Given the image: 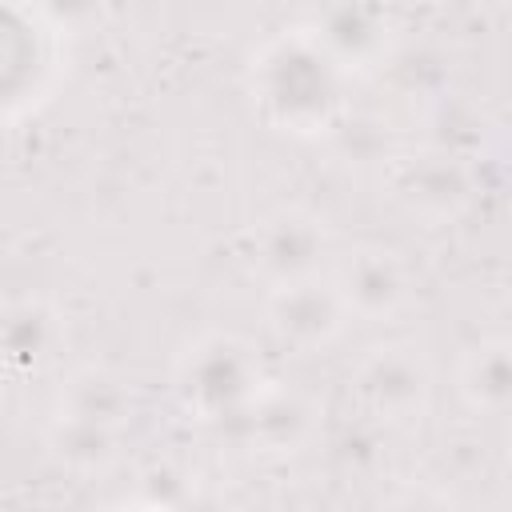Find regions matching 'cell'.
Here are the masks:
<instances>
[{
  "instance_id": "cell-1",
  "label": "cell",
  "mask_w": 512,
  "mask_h": 512,
  "mask_svg": "<svg viewBox=\"0 0 512 512\" xmlns=\"http://www.w3.org/2000/svg\"><path fill=\"white\" fill-rule=\"evenodd\" d=\"M256 112L292 136L332 132L344 116L348 72L304 32H284L252 56L248 76Z\"/></svg>"
},
{
  "instance_id": "cell-2",
  "label": "cell",
  "mask_w": 512,
  "mask_h": 512,
  "mask_svg": "<svg viewBox=\"0 0 512 512\" xmlns=\"http://www.w3.org/2000/svg\"><path fill=\"white\" fill-rule=\"evenodd\" d=\"M268 388L260 356L232 332L192 340L176 364V400L200 424H236Z\"/></svg>"
},
{
  "instance_id": "cell-3",
  "label": "cell",
  "mask_w": 512,
  "mask_h": 512,
  "mask_svg": "<svg viewBox=\"0 0 512 512\" xmlns=\"http://www.w3.org/2000/svg\"><path fill=\"white\" fill-rule=\"evenodd\" d=\"M356 400L364 404L368 416H376L380 424H408L420 420V412L428 408V368L412 348L388 344V348H372L356 376H352Z\"/></svg>"
},
{
  "instance_id": "cell-4",
  "label": "cell",
  "mask_w": 512,
  "mask_h": 512,
  "mask_svg": "<svg viewBox=\"0 0 512 512\" xmlns=\"http://www.w3.org/2000/svg\"><path fill=\"white\" fill-rule=\"evenodd\" d=\"M268 328L280 344L296 352H320L328 348L344 324H348V304L336 292L332 280L312 276L296 284H280L268 292Z\"/></svg>"
},
{
  "instance_id": "cell-5",
  "label": "cell",
  "mask_w": 512,
  "mask_h": 512,
  "mask_svg": "<svg viewBox=\"0 0 512 512\" xmlns=\"http://www.w3.org/2000/svg\"><path fill=\"white\" fill-rule=\"evenodd\" d=\"M324 256H328V228L320 216L304 208L272 212L268 220H260L252 236V260L272 288L320 276Z\"/></svg>"
},
{
  "instance_id": "cell-6",
  "label": "cell",
  "mask_w": 512,
  "mask_h": 512,
  "mask_svg": "<svg viewBox=\"0 0 512 512\" xmlns=\"http://www.w3.org/2000/svg\"><path fill=\"white\" fill-rule=\"evenodd\" d=\"M4 28V104L8 116L20 112V104H36L52 80H56V28L44 24L40 12H24V8H4L0 16Z\"/></svg>"
},
{
  "instance_id": "cell-7",
  "label": "cell",
  "mask_w": 512,
  "mask_h": 512,
  "mask_svg": "<svg viewBox=\"0 0 512 512\" xmlns=\"http://www.w3.org/2000/svg\"><path fill=\"white\" fill-rule=\"evenodd\" d=\"M336 292L348 304V316L360 320H388L408 300V268L392 248H356L332 276Z\"/></svg>"
},
{
  "instance_id": "cell-8",
  "label": "cell",
  "mask_w": 512,
  "mask_h": 512,
  "mask_svg": "<svg viewBox=\"0 0 512 512\" xmlns=\"http://www.w3.org/2000/svg\"><path fill=\"white\" fill-rule=\"evenodd\" d=\"M304 32L344 68H368L388 56L392 44V24L380 8H360V4H340V8H320L308 16Z\"/></svg>"
},
{
  "instance_id": "cell-9",
  "label": "cell",
  "mask_w": 512,
  "mask_h": 512,
  "mask_svg": "<svg viewBox=\"0 0 512 512\" xmlns=\"http://www.w3.org/2000/svg\"><path fill=\"white\" fill-rule=\"evenodd\" d=\"M460 396L488 416L512 412V340H484L464 356Z\"/></svg>"
},
{
  "instance_id": "cell-10",
  "label": "cell",
  "mask_w": 512,
  "mask_h": 512,
  "mask_svg": "<svg viewBox=\"0 0 512 512\" xmlns=\"http://www.w3.org/2000/svg\"><path fill=\"white\" fill-rule=\"evenodd\" d=\"M404 192L412 208L428 216H456L472 200V176L456 156H424L404 172Z\"/></svg>"
},
{
  "instance_id": "cell-11",
  "label": "cell",
  "mask_w": 512,
  "mask_h": 512,
  "mask_svg": "<svg viewBox=\"0 0 512 512\" xmlns=\"http://www.w3.org/2000/svg\"><path fill=\"white\" fill-rule=\"evenodd\" d=\"M236 424L244 428L248 444H256V448H264V452H292L308 436V408L292 392L264 388L260 400Z\"/></svg>"
},
{
  "instance_id": "cell-12",
  "label": "cell",
  "mask_w": 512,
  "mask_h": 512,
  "mask_svg": "<svg viewBox=\"0 0 512 512\" xmlns=\"http://www.w3.org/2000/svg\"><path fill=\"white\" fill-rule=\"evenodd\" d=\"M128 408H132L128 388L116 376L96 372V368L72 376L68 388H64V400H60V416L88 420V424H100V428H120Z\"/></svg>"
},
{
  "instance_id": "cell-13",
  "label": "cell",
  "mask_w": 512,
  "mask_h": 512,
  "mask_svg": "<svg viewBox=\"0 0 512 512\" xmlns=\"http://www.w3.org/2000/svg\"><path fill=\"white\" fill-rule=\"evenodd\" d=\"M56 340H60V328H56V316H52L44 304L28 300V304H20V308L8 312L4 344H8V356H12L16 364L40 368V364L52 356Z\"/></svg>"
},
{
  "instance_id": "cell-14",
  "label": "cell",
  "mask_w": 512,
  "mask_h": 512,
  "mask_svg": "<svg viewBox=\"0 0 512 512\" xmlns=\"http://www.w3.org/2000/svg\"><path fill=\"white\" fill-rule=\"evenodd\" d=\"M52 448L72 468H104L116 456V428H100L88 420L60 416L52 432Z\"/></svg>"
},
{
  "instance_id": "cell-15",
  "label": "cell",
  "mask_w": 512,
  "mask_h": 512,
  "mask_svg": "<svg viewBox=\"0 0 512 512\" xmlns=\"http://www.w3.org/2000/svg\"><path fill=\"white\" fill-rule=\"evenodd\" d=\"M192 492H196L192 472H184L176 460H152L140 472L136 508H144V512H176Z\"/></svg>"
},
{
  "instance_id": "cell-16",
  "label": "cell",
  "mask_w": 512,
  "mask_h": 512,
  "mask_svg": "<svg viewBox=\"0 0 512 512\" xmlns=\"http://www.w3.org/2000/svg\"><path fill=\"white\" fill-rule=\"evenodd\" d=\"M384 512H452V500L440 492V488H428V484H412L404 492H396L388 500Z\"/></svg>"
},
{
  "instance_id": "cell-17",
  "label": "cell",
  "mask_w": 512,
  "mask_h": 512,
  "mask_svg": "<svg viewBox=\"0 0 512 512\" xmlns=\"http://www.w3.org/2000/svg\"><path fill=\"white\" fill-rule=\"evenodd\" d=\"M508 468H512V444H508Z\"/></svg>"
},
{
  "instance_id": "cell-18",
  "label": "cell",
  "mask_w": 512,
  "mask_h": 512,
  "mask_svg": "<svg viewBox=\"0 0 512 512\" xmlns=\"http://www.w3.org/2000/svg\"><path fill=\"white\" fill-rule=\"evenodd\" d=\"M128 512H144V508H128Z\"/></svg>"
}]
</instances>
